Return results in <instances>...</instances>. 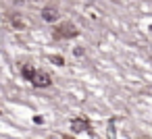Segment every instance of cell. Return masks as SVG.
Returning <instances> with one entry per match:
<instances>
[{"label":"cell","instance_id":"cell-1","mask_svg":"<svg viewBox=\"0 0 152 139\" xmlns=\"http://www.w3.org/2000/svg\"><path fill=\"white\" fill-rule=\"evenodd\" d=\"M77 35H79V29H77L71 21L56 25L54 31H52V38H54V40H71V38H77Z\"/></svg>","mask_w":152,"mask_h":139},{"label":"cell","instance_id":"cell-2","mask_svg":"<svg viewBox=\"0 0 152 139\" xmlns=\"http://www.w3.org/2000/svg\"><path fill=\"white\" fill-rule=\"evenodd\" d=\"M29 83H31L34 87H50V85H52V77H50V73L36 69V73H34V77L29 79Z\"/></svg>","mask_w":152,"mask_h":139},{"label":"cell","instance_id":"cell-3","mask_svg":"<svg viewBox=\"0 0 152 139\" xmlns=\"http://www.w3.org/2000/svg\"><path fill=\"white\" fill-rule=\"evenodd\" d=\"M71 131H73V133H83V131L92 133V125H90V120H88L86 116H75V118L71 120Z\"/></svg>","mask_w":152,"mask_h":139},{"label":"cell","instance_id":"cell-4","mask_svg":"<svg viewBox=\"0 0 152 139\" xmlns=\"http://www.w3.org/2000/svg\"><path fill=\"white\" fill-rule=\"evenodd\" d=\"M42 19H44L46 23H54V21L58 19V9L52 7V4L44 7V9H42Z\"/></svg>","mask_w":152,"mask_h":139},{"label":"cell","instance_id":"cell-5","mask_svg":"<svg viewBox=\"0 0 152 139\" xmlns=\"http://www.w3.org/2000/svg\"><path fill=\"white\" fill-rule=\"evenodd\" d=\"M34 73H36V67H34L31 62H25V64L21 67V75H23V79H27V81H29V79L34 77Z\"/></svg>","mask_w":152,"mask_h":139},{"label":"cell","instance_id":"cell-6","mask_svg":"<svg viewBox=\"0 0 152 139\" xmlns=\"http://www.w3.org/2000/svg\"><path fill=\"white\" fill-rule=\"evenodd\" d=\"M9 19H11V23H13V27H15V29H23V19H21L19 15L11 13V15H9Z\"/></svg>","mask_w":152,"mask_h":139},{"label":"cell","instance_id":"cell-7","mask_svg":"<svg viewBox=\"0 0 152 139\" xmlns=\"http://www.w3.org/2000/svg\"><path fill=\"white\" fill-rule=\"evenodd\" d=\"M48 60H50L52 64H56V67H65V58H63V56H58V54H56V56H54V54H52V56H48Z\"/></svg>","mask_w":152,"mask_h":139},{"label":"cell","instance_id":"cell-8","mask_svg":"<svg viewBox=\"0 0 152 139\" xmlns=\"http://www.w3.org/2000/svg\"><path fill=\"white\" fill-rule=\"evenodd\" d=\"M150 29H152V25H150Z\"/></svg>","mask_w":152,"mask_h":139}]
</instances>
